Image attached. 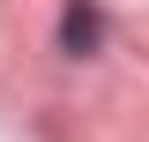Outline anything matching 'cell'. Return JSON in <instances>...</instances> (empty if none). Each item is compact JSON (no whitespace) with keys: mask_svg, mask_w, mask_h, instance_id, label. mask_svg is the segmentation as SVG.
Masks as SVG:
<instances>
[{"mask_svg":"<svg viewBox=\"0 0 149 142\" xmlns=\"http://www.w3.org/2000/svg\"><path fill=\"white\" fill-rule=\"evenodd\" d=\"M90 45H97V8L74 0V8H67V53H90Z\"/></svg>","mask_w":149,"mask_h":142,"instance_id":"cell-1","label":"cell"}]
</instances>
